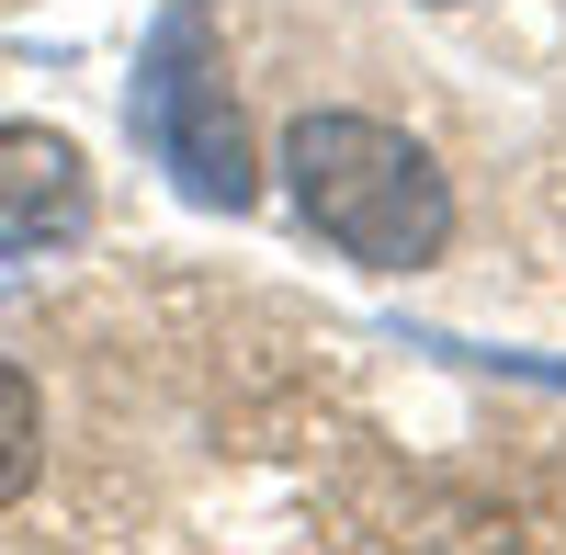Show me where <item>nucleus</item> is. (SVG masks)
Wrapping results in <instances>:
<instances>
[{
  "label": "nucleus",
  "mask_w": 566,
  "mask_h": 555,
  "mask_svg": "<svg viewBox=\"0 0 566 555\" xmlns=\"http://www.w3.org/2000/svg\"><path fill=\"white\" fill-rule=\"evenodd\" d=\"M283 170H295V205L328 250H352L374 272H419L453 239V181L431 170V148L374 114H295L283 136Z\"/></svg>",
  "instance_id": "obj_1"
},
{
  "label": "nucleus",
  "mask_w": 566,
  "mask_h": 555,
  "mask_svg": "<svg viewBox=\"0 0 566 555\" xmlns=\"http://www.w3.org/2000/svg\"><path fill=\"white\" fill-rule=\"evenodd\" d=\"M136 136H148V159L181 181L193 205H250V148H239V103H227V69H216V23L181 0L159 12L148 57H136Z\"/></svg>",
  "instance_id": "obj_2"
},
{
  "label": "nucleus",
  "mask_w": 566,
  "mask_h": 555,
  "mask_svg": "<svg viewBox=\"0 0 566 555\" xmlns=\"http://www.w3.org/2000/svg\"><path fill=\"white\" fill-rule=\"evenodd\" d=\"M91 216V181H80V148L45 125H12L0 136V250H45V239H80Z\"/></svg>",
  "instance_id": "obj_3"
},
{
  "label": "nucleus",
  "mask_w": 566,
  "mask_h": 555,
  "mask_svg": "<svg viewBox=\"0 0 566 555\" xmlns=\"http://www.w3.org/2000/svg\"><path fill=\"white\" fill-rule=\"evenodd\" d=\"M34 453H45V397H34V375L0 363V511L34 488Z\"/></svg>",
  "instance_id": "obj_4"
}]
</instances>
